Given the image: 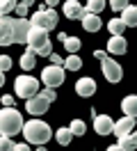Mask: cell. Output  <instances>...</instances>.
I'll return each mask as SVG.
<instances>
[{
  "label": "cell",
  "instance_id": "cell-1",
  "mask_svg": "<svg viewBox=\"0 0 137 151\" xmlns=\"http://www.w3.org/2000/svg\"><path fill=\"white\" fill-rule=\"evenodd\" d=\"M23 137H25L30 144H34V147H44L46 142H50L53 131H50V126H48L44 119L32 117V119L23 126Z\"/></svg>",
  "mask_w": 137,
  "mask_h": 151
},
{
  "label": "cell",
  "instance_id": "cell-2",
  "mask_svg": "<svg viewBox=\"0 0 137 151\" xmlns=\"http://www.w3.org/2000/svg\"><path fill=\"white\" fill-rule=\"evenodd\" d=\"M23 117L21 112L16 110V105H2V110H0V128L5 135H18V133H23Z\"/></svg>",
  "mask_w": 137,
  "mask_h": 151
},
{
  "label": "cell",
  "instance_id": "cell-3",
  "mask_svg": "<svg viewBox=\"0 0 137 151\" xmlns=\"http://www.w3.org/2000/svg\"><path fill=\"white\" fill-rule=\"evenodd\" d=\"M48 32L50 30L46 28H39V25H32V30H30V37H27V48H32V50H37L39 55L44 57H50V53H53V46H50V37H48Z\"/></svg>",
  "mask_w": 137,
  "mask_h": 151
},
{
  "label": "cell",
  "instance_id": "cell-4",
  "mask_svg": "<svg viewBox=\"0 0 137 151\" xmlns=\"http://www.w3.org/2000/svg\"><path fill=\"white\" fill-rule=\"evenodd\" d=\"M14 92H16L18 99L27 101V99H32V96H37L39 92H41V89H39V80H37L34 76L21 73L16 78V83H14Z\"/></svg>",
  "mask_w": 137,
  "mask_h": 151
},
{
  "label": "cell",
  "instance_id": "cell-5",
  "mask_svg": "<svg viewBox=\"0 0 137 151\" xmlns=\"http://www.w3.org/2000/svg\"><path fill=\"white\" fill-rule=\"evenodd\" d=\"M64 69H66L64 64H50V66H46L44 71H41V83H44L46 87H55V89H57V87L64 83V78H66Z\"/></svg>",
  "mask_w": 137,
  "mask_h": 151
},
{
  "label": "cell",
  "instance_id": "cell-6",
  "mask_svg": "<svg viewBox=\"0 0 137 151\" xmlns=\"http://www.w3.org/2000/svg\"><path fill=\"white\" fill-rule=\"evenodd\" d=\"M100 71H103V78L112 83V85H117L121 83V78H123V69L119 64L117 60H112V57H103L100 60Z\"/></svg>",
  "mask_w": 137,
  "mask_h": 151
},
{
  "label": "cell",
  "instance_id": "cell-7",
  "mask_svg": "<svg viewBox=\"0 0 137 151\" xmlns=\"http://www.w3.org/2000/svg\"><path fill=\"white\" fill-rule=\"evenodd\" d=\"M57 12L53 9V7H48V9H39L32 14V25H39V28H46V30H53L55 25H57Z\"/></svg>",
  "mask_w": 137,
  "mask_h": 151
},
{
  "label": "cell",
  "instance_id": "cell-8",
  "mask_svg": "<svg viewBox=\"0 0 137 151\" xmlns=\"http://www.w3.org/2000/svg\"><path fill=\"white\" fill-rule=\"evenodd\" d=\"M11 28H14V44H27L32 21L25 16H18V19H11Z\"/></svg>",
  "mask_w": 137,
  "mask_h": 151
},
{
  "label": "cell",
  "instance_id": "cell-9",
  "mask_svg": "<svg viewBox=\"0 0 137 151\" xmlns=\"http://www.w3.org/2000/svg\"><path fill=\"white\" fill-rule=\"evenodd\" d=\"M48 105H50V101L44 94H37V96H32V99L25 101V110H27L30 117H41V114L48 112Z\"/></svg>",
  "mask_w": 137,
  "mask_h": 151
},
{
  "label": "cell",
  "instance_id": "cell-10",
  "mask_svg": "<svg viewBox=\"0 0 137 151\" xmlns=\"http://www.w3.org/2000/svg\"><path fill=\"white\" fill-rule=\"evenodd\" d=\"M94 131L98 135H114V119L110 114H94Z\"/></svg>",
  "mask_w": 137,
  "mask_h": 151
},
{
  "label": "cell",
  "instance_id": "cell-11",
  "mask_svg": "<svg viewBox=\"0 0 137 151\" xmlns=\"http://www.w3.org/2000/svg\"><path fill=\"white\" fill-rule=\"evenodd\" d=\"M0 44L2 46H11L14 44V28H11L9 14H2V19H0Z\"/></svg>",
  "mask_w": 137,
  "mask_h": 151
},
{
  "label": "cell",
  "instance_id": "cell-12",
  "mask_svg": "<svg viewBox=\"0 0 137 151\" xmlns=\"http://www.w3.org/2000/svg\"><path fill=\"white\" fill-rule=\"evenodd\" d=\"M128 50V41L123 35H112L108 39V53L110 55H126Z\"/></svg>",
  "mask_w": 137,
  "mask_h": 151
},
{
  "label": "cell",
  "instance_id": "cell-13",
  "mask_svg": "<svg viewBox=\"0 0 137 151\" xmlns=\"http://www.w3.org/2000/svg\"><path fill=\"white\" fill-rule=\"evenodd\" d=\"M75 92H78V96H82V99L94 96V94H96V80H94V78H78Z\"/></svg>",
  "mask_w": 137,
  "mask_h": 151
},
{
  "label": "cell",
  "instance_id": "cell-14",
  "mask_svg": "<svg viewBox=\"0 0 137 151\" xmlns=\"http://www.w3.org/2000/svg\"><path fill=\"white\" fill-rule=\"evenodd\" d=\"M64 16H66V19L69 21H75V19H82V16H85V7H82L80 2H78V0H66V2H64Z\"/></svg>",
  "mask_w": 137,
  "mask_h": 151
},
{
  "label": "cell",
  "instance_id": "cell-15",
  "mask_svg": "<svg viewBox=\"0 0 137 151\" xmlns=\"http://www.w3.org/2000/svg\"><path fill=\"white\" fill-rule=\"evenodd\" d=\"M135 131V117H130V114H123L119 122H114V135L121 137V135H128V133Z\"/></svg>",
  "mask_w": 137,
  "mask_h": 151
},
{
  "label": "cell",
  "instance_id": "cell-16",
  "mask_svg": "<svg viewBox=\"0 0 137 151\" xmlns=\"http://www.w3.org/2000/svg\"><path fill=\"white\" fill-rule=\"evenodd\" d=\"M82 28L87 30V32H98L103 28V21L98 19V14H94V12H85V16H82Z\"/></svg>",
  "mask_w": 137,
  "mask_h": 151
},
{
  "label": "cell",
  "instance_id": "cell-17",
  "mask_svg": "<svg viewBox=\"0 0 137 151\" xmlns=\"http://www.w3.org/2000/svg\"><path fill=\"white\" fill-rule=\"evenodd\" d=\"M117 144L121 151H135L137 149V128L133 133H128V135H121Z\"/></svg>",
  "mask_w": 137,
  "mask_h": 151
},
{
  "label": "cell",
  "instance_id": "cell-18",
  "mask_svg": "<svg viewBox=\"0 0 137 151\" xmlns=\"http://www.w3.org/2000/svg\"><path fill=\"white\" fill-rule=\"evenodd\" d=\"M73 137H75V133L71 131V126H62V128L55 131V140H57V144H62V147H69L73 142Z\"/></svg>",
  "mask_w": 137,
  "mask_h": 151
},
{
  "label": "cell",
  "instance_id": "cell-19",
  "mask_svg": "<svg viewBox=\"0 0 137 151\" xmlns=\"http://www.w3.org/2000/svg\"><path fill=\"white\" fill-rule=\"evenodd\" d=\"M37 55H39L37 50L27 48L25 53L21 55V69H23V71H32V69L37 66Z\"/></svg>",
  "mask_w": 137,
  "mask_h": 151
},
{
  "label": "cell",
  "instance_id": "cell-20",
  "mask_svg": "<svg viewBox=\"0 0 137 151\" xmlns=\"http://www.w3.org/2000/svg\"><path fill=\"white\" fill-rule=\"evenodd\" d=\"M121 112L130 114V117H135V119H137V96L135 94L126 96V99L121 101Z\"/></svg>",
  "mask_w": 137,
  "mask_h": 151
},
{
  "label": "cell",
  "instance_id": "cell-21",
  "mask_svg": "<svg viewBox=\"0 0 137 151\" xmlns=\"http://www.w3.org/2000/svg\"><path fill=\"white\" fill-rule=\"evenodd\" d=\"M121 19L126 21L128 28H137V5H128L126 9L121 12Z\"/></svg>",
  "mask_w": 137,
  "mask_h": 151
},
{
  "label": "cell",
  "instance_id": "cell-22",
  "mask_svg": "<svg viewBox=\"0 0 137 151\" xmlns=\"http://www.w3.org/2000/svg\"><path fill=\"white\" fill-rule=\"evenodd\" d=\"M60 39H62L64 48H66V53H78L80 50V39L78 37H69V35H60Z\"/></svg>",
  "mask_w": 137,
  "mask_h": 151
},
{
  "label": "cell",
  "instance_id": "cell-23",
  "mask_svg": "<svg viewBox=\"0 0 137 151\" xmlns=\"http://www.w3.org/2000/svg\"><path fill=\"white\" fill-rule=\"evenodd\" d=\"M126 21L121 19V16H119V19H110L108 21V30H110V35H123V32H126Z\"/></svg>",
  "mask_w": 137,
  "mask_h": 151
},
{
  "label": "cell",
  "instance_id": "cell-24",
  "mask_svg": "<svg viewBox=\"0 0 137 151\" xmlns=\"http://www.w3.org/2000/svg\"><path fill=\"white\" fill-rule=\"evenodd\" d=\"M64 66L69 69V71H80V66H82V60L75 53H69L66 55V60H64Z\"/></svg>",
  "mask_w": 137,
  "mask_h": 151
},
{
  "label": "cell",
  "instance_id": "cell-25",
  "mask_svg": "<svg viewBox=\"0 0 137 151\" xmlns=\"http://www.w3.org/2000/svg\"><path fill=\"white\" fill-rule=\"evenodd\" d=\"M69 126H71V131L75 133V137H82V135L87 133V124L82 122V119H73Z\"/></svg>",
  "mask_w": 137,
  "mask_h": 151
},
{
  "label": "cell",
  "instance_id": "cell-26",
  "mask_svg": "<svg viewBox=\"0 0 137 151\" xmlns=\"http://www.w3.org/2000/svg\"><path fill=\"white\" fill-rule=\"evenodd\" d=\"M105 9V0H87V12H94V14H98V12Z\"/></svg>",
  "mask_w": 137,
  "mask_h": 151
},
{
  "label": "cell",
  "instance_id": "cell-27",
  "mask_svg": "<svg viewBox=\"0 0 137 151\" xmlns=\"http://www.w3.org/2000/svg\"><path fill=\"white\" fill-rule=\"evenodd\" d=\"M18 5V0H0V9L2 14H9V12H14Z\"/></svg>",
  "mask_w": 137,
  "mask_h": 151
},
{
  "label": "cell",
  "instance_id": "cell-28",
  "mask_svg": "<svg viewBox=\"0 0 137 151\" xmlns=\"http://www.w3.org/2000/svg\"><path fill=\"white\" fill-rule=\"evenodd\" d=\"M0 149H2V151H9V149H14V142H11V135H5V133H2V140H0Z\"/></svg>",
  "mask_w": 137,
  "mask_h": 151
},
{
  "label": "cell",
  "instance_id": "cell-29",
  "mask_svg": "<svg viewBox=\"0 0 137 151\" xmlns=\"http://www.w3.org/2000/svg\"><path fill=\"white\" fill-rule=\"evenodd\" d=\"M110 7L114 12H123L128 7V0H110Z\"/></svg>",
  "mask_w": 137,
  "mask_h": 151
},
{
  "label": "cell",
  "instance_id": "cell-30",
  "mask_svg": "<svg viewBox=\"0 0 137 151\" xmlns=\"http://www.w3.org/2000/svg\"><path fill=\"white\" fill-rule=\"evenodd\" d=\"M0 69H2V73H7L9 69H11V57H9V55L0 57Z\"/></svg>",
  "mask_w": 137,
  "mask_h": 151
},
{
  "label": "cell",
  "instance_id": "cell-31",
  "mask_svg": "<svg viewBox=\"0 0 137 151\" xmlns=\"http://www.w3.org/2000/svg\"><path fill=\"white\" fill-rule=\"evenodd\" d=\"M39 94H44L46 99H48V101H50V103H53L55 99H57V92H55V87H46V89H41V92H39Z\"/></svg>",
  "mask_w": 137,
  "mask_h": 151
},
{
  "label": "cell",
  "instance_id": "cell-32",
  "mask_svg": "<svg viewBox=\"0 0 137 151\" xmlns=\"http://www.w3.org/2000/svg\"><path fill=\"white\" fill-rule=\"evenodd\" d=\"M27 9H30V5H27V2H23V0H18V5H16V14L18 16H27Z\"/></svg>",
  "mask_w": 137,
  "mask_h": 151
},
{
  "label": "cell",
  "instance_id": "cell-33",
  "mask_svg": "<svg viewBox=\"0 0 137 151\" xmlns=\"http://www.w3.org/2000/svg\"><path fill=\"white\" fill-rule=\"evenodd\" d=\"M30 149V142H18V144H14V151H27Z\"/></svg>",
  "mask_w": 137,
  "mask_h": 151
},
{
  "label": "cell",
  "instance_id": "cell-34",
  "mask_svg": "<svg viewBox=\"0 0 137 151\" xmlns=\"http://www.w3.org/2000/svg\"><path fill=\"white\" fill-rule=\"evenodd\" d=\"M2 105H14V96L5 94V96H2Z\"/></svg>",
  "mask_w": 137,
  "mask_h": 151
},
{
  "label": "cell",
  "instance_id": "cell-35",
  "mask_svg": "<svg viewBox=\"0 0 137 151\" xmlns=\"http://www.w3.org/2000/svg\"><path fill=\"white\" fill-rule=\"evenodd\" d=\"M50 62H53V64H64V60L60 55H55V53H50Z\"/></svg>",
  "mask_w": 137,
  "mask_h": 151
},
{
  "label": "cell",
  "instance_id": "cell-36",
  "mask_svg": "<svg viewBox=\"0 0 137 151\" xmlns=\"http://www.w3.org/2000/svg\"><path fill=\"white\" fill-rule=\"evenodd\" d=\"M94 57H96V60H103V57H108V55H105V50H94Z\"/></svg>",
  "mask_w": 137,
  "mask_h": 151
},
{
  "label": "cell",
  "instance_id": "cell-37",
  "mask_svg": "<svg viewBox=\"0 0 137 151\" xmlns=\"http://www.w3.org/2000/svg\"><path fill=\"white\" fill-rule=\"evenodd\" d=\"M46 5H48V7H55V5H57V2H60V0H44Z\"/></svg>",
  "mask_w": 137,
  "mask_h": 151
},
{
  "label": "cell",
  "instance_id": "cell-38",
  "mask_svg": "<svg viewBox=\"0 0 137 151\" xmlns=\"http://www.w3.org/2000/svg\"><path fill=\"white\" fill-rule=\"evenodd\" d=\"M23 2H27V5H32V2H34V0H23Z\"/></svg>",
  "mask_w": 137,
  "mask_h": 151
},
{
  "label": "cell",
  "instance_id": "cell-39",
  "mask_svg": "<svg viewBox=\"0 0 137 151\" xmlns=\"http://www.w3.org/2000/svg\"><path fill=\"white\" fill-rule=\"evenodd\" d=\"M34 2H37V0H34Z\"/></svg>",
  "mask_w": 137,
  "mask_h": 151
}]
</instances>
